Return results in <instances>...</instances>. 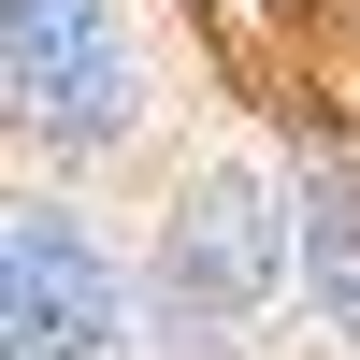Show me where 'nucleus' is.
<instances>
[{"label":"nucleus","mask_w":360,"mask_h":360,"mask_svg":"<svg viewBox=\"0 0 360 360\" xmlns=\"http://www.w3.org/2000/svg\"><path fill=\"white\" fill-rule=\"evenodd\" d=\"M15 360H130V303H115V259L86 217L15 202Z\"/></svg>","instance_id":"7ed1b4c3"},{"label":"nucleus","mask_w":360,"mask_h":360,"mask_svg":"<svg viewBox=\"0 0 360 360\" xmlns=\"http://www.w3.org/2000/svg\"><path fill=\"white\" fill-rule=\"evenodd\" d=\"M15 115H29V144H115L130 130L115 0H15Z\"/></svg>","instance_id":"f03ea898"},{"label":"nucleus","mask_w":360,"mask_h":360,"mask_svg":"<svg viewBox=\"0 0 360 360\" xmlns=\"http://www.w3.org/2000/svg\"><path fill=\"white\" fill-rule=\"evenodd\" d=\"M274 274H288V217H274V188H259V173H202V188L173 202V245H159L173 317L217 346V332H245V317L274 303Z\"/></svg>","instance_id":"f257e3e1"},{"label":"nucleus","mask_w":360,"mask_h":360,"mask_svg":"<svg viewBox=\"0 0 360 360\" xmlns=\"http://www.w3.org/2000/svg\"><path fill=\"white\" fill-rule=\"evenodd\" d=\"M303 274H317V317L360 332V188H346V173L303 188Z\"/></svg>","instance_id":"20e7f679"}]
</instances>
